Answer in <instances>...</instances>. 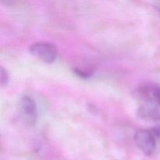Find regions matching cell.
<instances>
[{"label":"cell","mask_w":160,"mask_h":160,"mask_svg":"<svg viewBox=\"0 0 160 160\" xmlns=\"http://www.w3.org/2000/svg\"><path fill=\"white\" fill-rule=\"evenodd\" d=\"M30 52L34 57L46 63L55 62L58 56L56 47L46 42H38L32 45L30 47Z\"/></svg>","instance_id":"cell-1"},{"label":"cell","mask_w":160,"mask_h":160,"mask_svg":"<svg viewBox=\"0 0 160 160\" xmlns=\"http://www.w3.org/2000/svg\"><path fill=\"white\" fill-rule=\"evenodd\" d=\"M134 139L138 148L145 156H150L154 153L156 148V138L151 130H139L134 134Z\"/></svg>","instance_id":"cell-2"},{"label":"cell","mask_w":160,"mask_h":160,"mask_svg":"<svg viewBox=\"0 0 160 160\" xmlns=\"http://www.w3.org/2000/svg\"><path fill=\"white\" fill-rule=\"evenodd\" d=\"M20 110L25 122L30 126L35 125L38 119V109L36 103L32 98L24 95L20 102Z\"/></svg>","instance_id":"cell-3"},{"label":"cell","mask_w":160,"mask_h":160,"mask_svg":"<svg viewBox=\"0 0 160 160\" xmlns=\"http://www.w3.org/2000/svg\"><path fill=\"white\" fill-rule=\"evenodd\" d=\"M138 115L147 121H160V105L152 102H143L138 109Z\"/></svg>","instance_id":"cell-4"},{"label":"cell","mask_w":160,"mask_h":160,"mask_svg":"<svg viewBox=\"0 0 160 160\" xmlns=\"http://www.w3.org/2000/svg\"><path fill=\"white\" fill-rule=\"evenodd\" d=\"M137 95L142 102H152L160 105V86L145 84L138 88Z\"/></svg>","instance_id":"cell-5"},{"label":"cell","mask_w":160,"mask_h":160,"mask_svg":"<svg viewBox=\"0 0 160 160\" xmlns=\"http://www.w3.org/2000/svg\"><path fill=\"white\" fill-rule=\"evenodd\" d=\"M0 79H1V85L4 87L6 85L9 81V75H8L7 71L5 70L3 67H1V71H0Z\"/></svg>","instance_id":"cell-6"},{"label":"cell","mask_w":160,"mask_h":160,"mask_svg":"<svg viewBox=\"0 0 160 160\" xmlns=\"http://www.w3.org/2000/svg\"><path fill=\"white\" fill-rule=\"evenodd\" d=\"M74 73L78 75V77H80L81 78H83V79H87V78H89L91 76V73H87L85 71H83V70H74Z\"/></svg>","instance_id":"cell-7"},{"label":"cell","mask_w":160,"mask_h":160,"mask_svg":"<svg viewBox=\"0 0 160 160\" xmlns=\"http://www.w3.org/2000/svg\"><path fill=\"white\" fill-rule=\"evenodd\" d=\"M151 131L152 132V134H154V136L156 137V139H160V125L159 126L155 127L154 128L151 130Z\"/></svg>","instance_id":"cell-8"},{"label":"cell","mask_w":160,"mask_h":160,"mask_svg":"<svg viewBox=\"0 0 160 160\" xmlns=\"http://www.w3.org/2000/svg\"><path fill=\"white\" fill-rule=\"evenodd\" d=\"M155 5L156 8L160 11V0H155Z\"/></svg>","instance_id":"cell-9"}]
</instances>
